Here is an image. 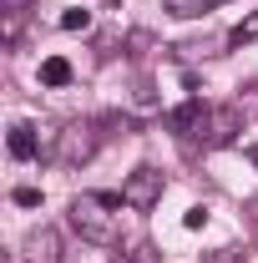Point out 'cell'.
<instances>
[{"label":"cell","mask_w":258,"mask_h":263,"mask_svg":"<svg viewBox=\"0 0 258 263\" xmlns=\"http://www.w3.org/2000/svg\"><path fill=\"white\" fill-rule=\"evenodd\" d=\"M202 263H248V248H213V253H202Z\"/></svg>","instance_id":"8fae6325"},{"label":"cell","mask_w":258,"mask_h":263,"mask_svg":"<svg viewBox=\"0 0 258 263\" xmlns=\"http://www.w3.org/2000/svg\"><path fill=\"white\" fill-rule=\"evenodd\" d=\"M218 0H162V10L167 15H177V21H197V15H208Z\"/></svg>","instance_id":"9c48e42d"},{"label":"cell","mask_w":258,"mask_h":263,"mask_svg":"<svg viewBox=\"0 0 258 263\" xmlns=\"http://www.w3.org/2000/svg\"><path fill=\"white\" fill-rule=\"evenodd\" d=\"M238 127H243V106L238 101L213 106V117H208V147H233L238 142Z\"/></svg>","instance_id":"277c9868"},{"label":"cell","mask_w":258,"mask_h":263,"mask_svg":"<svg viewBox=\"0 0 258 263\" xmlns=\"http://www.w3.org/2000/svg\"><path fill=\"white\" fill-rule=\"evenodd\" d=\"M21 41V15H5V46H15Z\"/></svg>","instance_id":"2e32d148"},{"label":"cell","mask_w":258,"mask_h":263,"mask_svg":"<svg viewBox=\"0 0 258 263\" xmlns=\"http://www.w3.org/2000/svg\"><path fill=\"white\" fill-rule=\"evenodd\" d=\"M253 41H258V10H248V15L228 31V46H253Z\"/></svg>","instance_id":"30bf717a"},{"label":"cell","mask_w":258,"mask_h":263,"mask_svg":"<svg viewBox=\"0 0 258 263\" xmlns=\"http://www.w3.org/2000/svg\"><path fill=\"white\" fill-rule=\"evenodd\" d=\"M71 76H76V71H71L66 56H46V61H41V86H71Z\"/></svg>","instance_id":"ba28073f"},{"label":"cell","mask_w":258,"mask_h":263,"mask_svg":"<svg viewBox=\"0 0 258 263\" xmlns=\"http://www.w3.org/2000/svg\"><path fill=\"white\" fill-rule=\"evenodd\" d=\"M0 5H5V15H26V5H31V0H0Z\"/></svg>","instance_id":"d6986e66"},{"label":"cell","mask_w":258,"mask_h":263,"mask_svg":"<svg viewBox=\"0 0 258 263\" xmlns=\"http://www.w3.org/2000/svg\"><path fill=\"white\" fill-rule=\"evenodd\" d=\"M248 162H253V167H258V147H248Z\"/></svg>","instance_id":"44dd1931"},{"label":"cell","mask_w":258,"mask_h":263,"mask_svg":"<svg viewBox=\"0 0 258 263\" xmlns=\"http://www.w3.org/2000/svg\"><path fill=\"white\" fill-rule=\"evenodd\" d=\"M208 117H213V106H202L197 97H188L182 106L167 111V132H177V137H197V132H208Z\"/></svg>","instance_id":"5b68a950"},{"label":"cell","mask_w":258,"mask_h":263,"mask_svg":"<svg viewBox=\"0 0 258 263\" xmlns=\"http://www.w3.org/2000/svg\"><path fill=\"white\" fill-rule=\"evenodd\" d=\"M15 208H41V187H15Z\"/></svg>","instance_id":"5bb4252c"},{"label":"cell","mask_w":258,"mask_h":263,"mask_svg":"<svg viewBox=\"0 0 258 263\" xmlns=\"http://www.w3.org/2000/svg\"><path fill=\"white\" fill-rule=\"evenodd\" d=\"M162 187H167V182H162L157 167H137L127 182H122V202H127L132 213H152L162 202Z\"/></svg>","instance_id":"3957f363"},{"label":"cell","mask_w":258,"mask_h":263,"mask_svg":"<svg viewBox=\"0 0 258 263\" xmlns=\"http://www.w3.org/2000/svg\"><path fill=\"white\" fill-rule=\"evenodd\" d=\"M91 26V10H66L61 15V31H86Z\"/></svg>","instance_id":"7c38bea8"},{"label":"cell","mask_w":258,"mask_h":263,"mask_svg":"<svg viewBox=\"0 0 258 263\" xmlns=\"http://www.w3.org/2000/svg\"><path fill=\"white\" fill-rule=\"evenodd\" d=\"M182 228H208V208H202V202H193V208H188V213H182Z\"/></svg>","instance_id":"4fadbf2b"},{"label":"cell","mask_w":258,"mask_h":263,"mask_svg":"<svg viewBox=\"0 0 258 263\" xmlns=\"http://www.w3.org/2000/svg\"><path fill=\"white\" fill-rule=\"evenodd\" d=\"M238 106H243V111H258V81L243 91V97H238Z\"/></svg>","instance_id":"ac0fdd59"},{"label":"cell","mask_w":258,"mask_h":263,"mask_svg":"<svg viewBox=\"0 0 258 263\" xmlns=\"http://www.w3.org/2000/svg\"><path fill=\"white\" fill-rule=\"evenodd\" d=\"M127 258H132V263H157V248H152V243H137Z\"/></svg>","instance_id":"9a60e30c"},{"label":"cell","mask_w":258,"mask_h":263,"mask_svg":"<svg viewBox=\"0 0 258 263\" xmlns=\"http://www.w3.org/2000/svg\"><path fill=\"white\" fill-rule=\"evenodd\" d=\"M243 213H248V223H253V228H258V193L248 197V202H243Z\"/></svg>","instance_id":"ffe728a7"},{"label":"cell","mask_w":258,"mask_h":263,"mask_svg":"<svg viewBox=\"0 0 258 263\" xmlns=\"http://www.w3.org/2000/svg\"><path fill=\"white\" fill-rule=\"evenodd\" d=\"M97 122H71V127L56 132V162L61 167H81L97 157Z\"/></svg>","instance_id":"7a4b0ae2"},{"label":"cell","mask_w":258,"mask_h":263,"mask_svg":"<svg viewBox=\"0 0 258 263\" xmlns=\"http://www.w3.org/2000/svg\"><path fill=\"white\" fill-rule=\"evenodd\" d=\"M26 263H61V233L56 228H31L26 243H21Z\"/></svg>","instance_id":"8992f818"},{"label":"cell","mask_w":258,"mask_h":263,"mask_svg":"<svg viewBox=\"0 0 258 263\" xmlns=\"http://www.w3.org/2000/svg\"><path fill=\"white\" fill-rule=\"evenodd\" d=\"M127 46H132V56H142V51L152 46V35H147V31H132V41H127Z\"/></svg>","instance_id":"e0dca14e"},{"label":"cell","mask_w":258,"mask_h":263,"mask_svg":"<svg viewBox=\"0 0 258 263\" xmlns=\"http://www.w3.org/2000/svg\"><path fill=\"white\" fill-rule=\"evenodd\" d=\"M112 263H132V258H112Z\"/></svg>","instance_id":"7402d4cb"},{"label":"cell","mask_w":258,"mask_h":263,"mask_svg":"<svg viewBox=\"0 0 258 263\" xmlns=\"http://www.w3.org/2000/svg\"><path fill=\"white\" fill-rule=\"evenodd\" d=\"M35 152H41L35 127H31V122H15V127H10V157H15V162H31Z\"/></svg>","instance_id":"52a82bcc"},{"label":"cell","mask_w":258,"mask_h":263,"mask_svg":"<svg viewBox=\"0 0 258 263\" xmlns=\"http://www.w3.org/2000/svg\"><path fill=\"white\" fill-rule=\"evenodd\" d=\"M106 208H122V193H81L71 197V228L81 233L86 243H97V248H112L117 243V218L106 213Z\"/></svg>","instance_id":"6da1fadb"}]
</instances>
